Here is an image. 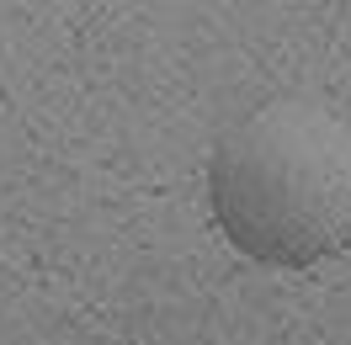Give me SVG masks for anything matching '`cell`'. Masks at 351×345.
<instances>
[{"mask_svg": "<svg viewBox=\"0 0 351 345\" xmlns=\"http://www.w3.org/2000/svg\"><path fill=\"white\" fill-rule=\"evenodd\" d=\"M208 207L245 260L304 271L351 244V123L319 101H266L219 138Z\"/></svg>", "mask_w": 351, "mask_h": 345, "instance_id": "obj_1", "label": "cell"}]
</instances>
